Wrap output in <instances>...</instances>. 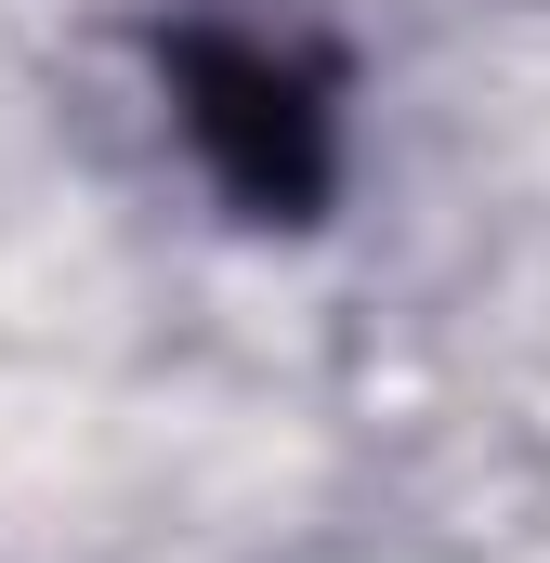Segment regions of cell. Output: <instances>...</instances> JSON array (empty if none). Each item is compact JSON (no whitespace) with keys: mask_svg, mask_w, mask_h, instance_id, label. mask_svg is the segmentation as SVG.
<instances>
[{"mask_svg":"<svg viewBox=\"0 0 550 563\" xmlns=\"http://www.w3.org/2000/svg\"><path fill=\"white\" fill-rule=\"evenodd\" d=\"M144 66H157L170 119L197 144L210 197L250 236H315L341 210V106H354V66L328 40L237 26V13H170V26H144Z\"/></svg>","mask_w":550,"mask_h":563,"instance_id":"6da1fadb","label":"cell"}]
</instances>
